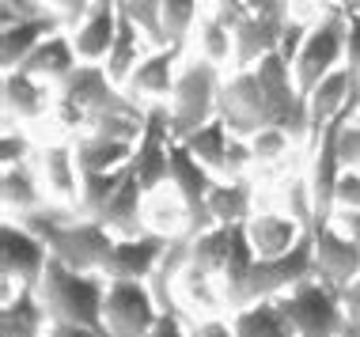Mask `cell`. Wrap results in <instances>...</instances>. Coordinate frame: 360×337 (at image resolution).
<instances>
[{
	"label": "cell",
	"instance_id": "obj_1",
	"mask_svg": "<svg viewBox=\"0 0 360 337\" xmlns=\"http://www.w3.org/2000/svg\"><path fill=\"white\" fill-rule=\"evenodd\" d=\"M220 118L231 137H255L262 129H285L292 140L311 137L307 95H300L292 61L281 50L266 53L250 69H236L220 84Z\"/></svg>",
	"mask_w": 360,
	"mask_h": 337
},
{
	"label": "cell",
	"instance_id": "obj_2",
	"mask_svg": "<svg viewBox=\"0 0 360 337\" xmlns=\"http://www.w3.org/2000/svg\"><path fill=\"white\" fill-rule=\"evenodd\" d=\"M19 224L31 227L50 246L53 258H61L72 269H84V273H103L106 262H110L114 243H118V235L103 220H95V216L72 220L61 209H38V213H27Z\"/></svg>",
	"mask_w": 360,
	"mask_h": 337
},
{
	"label": "cell",
	"instance_id": "obj_3",
	"mask_svg": "<svg viewBox=\"0 0 360 337\" xmlns=\"http://www.w3.org/2000/svg\"><path fill=\"white\" fill-rule=\"evenodd\" d=\"M38 300H42L50 322H80L91 330H106L103 322V303H106V284L103 273H84V269L65 265L61 258L50 254L42 281H38Z\"/></svg>",
	"mask_w": 360,
	"mask_h": 337
},
{
	"label": "cell",
	"instance_id": "obj_4",
	"mask_svg": "<svg viewBox=\"0 0 360 337\" xmlns=\"http://www.w3.org/2000/svg\"><path fill=\"white\" fill-rule=\"evenodd\" d=\"M57 114L65 125H87L106 114H129V118H144L141 107L118 91V84L106 76L103 65L84 61L57 84Z\"/></svg>",
	"mask_w": 360,
	"mask_h": 337
},
{
	"label": "cell",
	"instance_id": "obj_5",
	"mask_svg": "<svg viewBox=\"0 0 360 337\" xmlns=\"http://www.w3.org/2000/svg\"><path fill=\"white\" fill-rule=\"evenodd\" d=\"M315 277V231H304L296 239V246L285 250V254H274V258H255L250 273L243 277V284L236 292H228L231 307H250L258 300H274L277 292H288L292 284Z\"/></svg>",
	"mask_w": 360,
	"mask_h": 337
},
{
	"label": "cell",
	"instance_id": "obj_6",
	"mask_svg": "<svg viewBox=\"0 0 360 337\" xmlns=\"http://www.w3.org/2000/svg\"><path fill=\"white\" fill-rule=\"evenodd\" d=\"M220 72L212 61H193L174 76V91H171V137L186 140L193 129H201L205 121H212L220 114Z\"/></svg>",
	"mask_w": 360,
	"mask_h": 337
},
{
	"label": "cell",
	"instance_id": "obj_7",
	"mask_svg": "<svg viewBox=\"0 0 360 337\" xmlns=\"http://www.w3.org/2000/svg\"><path fill=\"white\" fill-rule=\"evenodd\" d=\"M277 303L288 315L296 337H338L349 319L342 292L330 288L326 281H319V277H307V281L292 284L288 296H281Z\"/></svg>",
	"mask_w": 360,
	"mask_h": 337
},
{
	"label": "cell",
	"instance_id": "obj_8",
	"mask_svg": "<svg viewBox=\"0 0 360 337\" xmlns=\"http://www.w3.org/2000/svg\"><path fill=\"white\" fill-rule=\"evenodd\" d=\"M345 34H349V15L342 8H330L307 31L296 61H292V76H296L300 95H311L323 84V76H330L338 69V61L345 57Z\"/></svg>",
	"mask_w": 360,
	"mask_h": 337
},
{
	"label": "cell",
	"instance_id": "obj_9",
	"mask_svg": "<svg viewBox=\"0 0 360 337\" xmlns=\"http://www.w3.org/2000/svg\"><path fill=\"white\" fill-rule=\"evenodd\" d=\"M171 182L179 186L182 209H186V235L198 239L201 231L217 227V220H212V213H209V194H212L217 182L209 178L205 163L174 137H171Z\"/></svg>",
	"mask_w": 360,
	"mask_h": 337
},
{
	"label": "cell",
	"instance_id": "obj_10",
	"mask_svg": "<svg viewBox=\"0 0 360 337\" xmlns=\"http://www.w3.org/2000/svg\"><path fill=\"white\" fill-rule=\"evenodd\" d=\"M155 319H160V303L144 281H106L103 322L110 337H144Z\"/></svg>",
	"mask_w": 360,
	"mask_h": 337
},
{
	"label": "cell",
	"instance_id": "obj_11",
	"mask_svg": "<svg viewBox=\"0 0 360 337\" xmlns=\"http://www.w3.org/2000/svg\"><path fill=\"white\" fill-rule=\"evenodd\" d=\"M0 258H4L8 284L38 288L46 265H50V246H46L27 224L4 220V227H0Z\"/></svg>",
	"mask_w": 360,
	"mask_h": 337
},
{
	"label": "cell",
	"instance_id": "obj_12",
	"mask_svg": "<svg viewBox=\"0 0 360 337\" xmlns=\"http://www.w3.org/2000/svg\"><path fill=\"white\" fill-rule=\"evenodd\" d=\"M133 171H137L141 190L148 194L163 178H171V110L148 107L144 110V133L133 152Z\"/></svg>",
	"mask_w": 360,
	"mask_h": 337
},
{
	"label": "cell",
	"instance_id": "obj_13",
	"mask_svg": "<svg viewBox=\"0 0 360 337\" xmlns=\"http://www.w3.org/2000/svg\"><path fill=\"white\" fill-rule=\"evenodd\" d=\"M315 277L330 288H349L360 277V246L334 224H315Z\"/></svg>",
	"mask_w": 360,
	"mask_h": 337
},
{
	"label": "cell",
	"instance_id": "obj_14",
	"mask_svg": "<svg viewBox=\"0 0 360 337\" xmlns=\"http://www.w3.org/2000/svg\"><path fill=\"white\" fill-rule=\"evenodd\" d=\"M167 243L171 239L155 235V231H144L137 239H118L110 250V262H106L103 277H110V281H144V277L155 273Z\"/></svg>",
	"mask_w": 360,
	"mask_h": 337
},
{
	"label": "cell",
	"instance_id": "obj_15",
	"mask_svg": "<svg viewBox=\"0 0 360 337\" xmlns=\"http://www.w3.org/2000/svg\"><path fill=\"white\" fill-rule=\"evenodd\" d=\"M292 27V15H258L250 12L243 23L231 31V38H236V69H250V65H258L266 53L281 50V38H285V31Z\"/></svg>",
	"mask_w": 360,
	"mask_h": 337
},
{
	"label": "cell",
	"instance_id": "obj_16",
	"mask_svg": "<svg viewBox=\"0 0 360 337\" xmlns=\"http://www.w3.org/2000/svg\"><path fill=\"white\" fill-rule=\"evenodd\" d=\"M118 34V0H95L91 12L84 15V23L72 31V46L80 53V61H106Z\"/></svg>",
	"mask_w": 360,
	"mask_h": 337
},
{
	"label": "cell",
	"instance_id": "obj_17",
	"mask_svg": "<svg viewBox=\"0 0 360 337\" xmlns=\"http://www.w3.org/2000/svg\"><path fill=\"white\" fill-rule=\"evenodd\" d=\"M236 227L239 224H217V227L201 231V235L193 239L190 243V262H186L190 281L205 284L212 273H224L228 254H231V243H236Z\"/></svg>",
	"mask_w": 360,
	"mask_h": 337
},
{
	"label": "cell",
	"instance_id": "obj_18",
	"mask_svg": "<svg viewBox=\"0 0 360 337\" xmlns=\"http://www.w3.org/2000/svg\"><path fill=\"white\" fill-rule=\"evenodd\" d=\"M141 194H144V190H141L137 171H133V163H129L122 186L114 190V197L106 201V209H103L95 220H103V224L110 227L118 239H137V235H144V227H141Z\"/></svg>",
	"mask_w": 360,
	"mask_h": 337
},
{
	"label": "cell",
	"instance_id": "obj_19",
	"mask_svg": "<svg viewBox=\"0 0 360 337\" xmlns=\"http://www.w3.org/2000/svg\"><path fill=\"white\" fill-rule=\"evenodd\" d=\"M72 148H76V167H80V175H99V171L125 167V163L133 159V152H137V144L87 129L84 137L72 144Z\"/></svg>",
	"mask_w": 360,
	"mask_h": 337
},
{
	"label": "cell",
	"instance_id": "obj_20",
	"mask_svg": "<svg viewBox=\"0 0 360 337\" xmlns=\"http://www.w3.org/2000/svg\"><path fill=\"white\" fill-rule=\"evenodd\" d=\"M61 19L57 15H46V19H15V23H4V34H0V61H4V72L19 69L27 57L34 53V46L42 38H50Z\"/></svg>",
	"mask_w": 360,
	"mask_h": 337
},
{
	"label": "cell",
	"instance_id": "obj_21",
	"mask_svg": "<svg viewBox=\"0 0 360 337\" xmlns=\"http://www.w3.org/2000/svg\"><path fill=\"white\" fill-rule=\"evenodd\" d=\"M46 103H50V84H46V80H38V76L23 72V69L4 72V110H8V121H12V118H19V121L42 118Z\"/></svg>",
	"mask_w": 360,
	"mask_h": 337
},
{
	"label": "cell",
	"instance_id": "obj_22",
	"mask_svg": "<svg viewBox=\"0 0 360 337\" xmlns=\"http://www.w3.org/2000/svg\"><path fill=\"white\" fill-rule=\"evenodd\" d=\"M76 65H80V53H76L72 38L50 34V38H42V42L34 46V53L27 57L19 69L31 72V76H38V80H46V84H61L65 76L76 69Z\"/></svg>",
	"mask_w": 360,
	"mask_h": 337
},
{
	"label": "cell",
	"instance_id": "obj_23",
	"mask_svg": "<svg viewBox=\"0 0 360 337\" xmlns=\"http://www.w3.org/2000/svg\"><path fill=\"white\" fill-rule=\"evenodd\" d=\"M349 88H353V80H349V69H334L330 76H323V84H319L315 91L307 95L311 137H315V140L323 137V129L338 118V114L349 110Z\"/></svg>",
	"mask_w": 360,
	"mask_h": 337
},
{
	"label": "cell",
	"instance_id": "obj_24",
	"mask_svg": "<svg viewBox=\"0 0 360 337\" xmlns=\"http://www.w3.org/2000/svg\"><path fill=\"white\" fill-rule=\"evenodd\" d=\"M304 224L300 220H288V216H277V213H262V216H250L247 220V235H250V246H255L258 258H274V254H285V250L296 246V239L304 235Z\"/></svg>",
	"mask_w": 360,
	"mask_h": 337
},
{
	"label": "cell",
	"instance_id": "obj_25",
	"mask_svg": "<svg viewBox=\"0 0 360 337\" xmlns=\"http://www.w3.org/2000/svg\"><path fill=\"white\" fill-rule=\"evenodd\" d=\"M137 65H141V27L133 23V15L125 12V4L118 0V34H114V46L106 53L103 69L114 84H125Z\"/></svg>",
	"mask_w": 360,
	"mask_h": 337
},
{
	"label": "cell",
	"instance_id": "obj_26",
	"mask_svg": "<svg viewBox=\"0 0 360 337\" xmlns=\"http://www.w3.org/2000/svg\"><path fill=\"white\" fill-rule=\"evenodd\" d=\"M46 319L50 315H46L34 288H19V296H12L0 311V330H4V337H42Z\"/></svg>",
	"mask_w": 360,
	"mask_h": 337
},
{
	"label": "cell",
	"instance_id": "obj_27",
	"mask_svg": "<svg viewBox=\"0 0 360 337\" xmlns=\"http://www.w3.org/2000/svg\"><path fill=\"white\" fill-rule=\"evenodd\" d=\"M231 326H236V337H296L277 300H258L250 307H239Z\"/></svg>",
	"mask_w": 360,
	"mask_h": 337
},
{
	"label": "cell",
	"instance_id": "obj_28",
	"mask_svg": "<svg viewBox=\"0 0 360 337\" xmlns=\"http://www.w3.org/2000/svg\"><path fill=\"white\" fill-rule=\"evenodd\" d=\"M186 148L198 156L201 163H205L209 171H228V144H231V129H228V121L220 118H212V121H205L201 129H193L186 140Z\"/></svg>",
	"mask_w": 360,
	"mask_h": 337
},
{
	"label": "cell",
	"instance_id": "obj_29",
	"mask_svg": "<svg viewBox=\"0 0 360 337\" xmlns=\"http://www.w3.org/2000/svg\"><path fill=\"white\" fill-rule=\"evenodd\" d=\"M0 194H4V209L12 216L23 220L27 213H38L42 209V194H38V182L34 175L15 163V167H4V178H0Z\"/></svg>",
	"mask_w": 360,
	"mask_h": 337
},
{
	"label": "cell",
	"instance_id": "obj_30",
	"mask_svg": "<svg viewBox=\"0 0 360 337\" xmlns=\"http://www.w3.org/2000/svg\"><path fill=\"white\" fill-rule=\"evenodd\" d=\"M174 46L163 53H152L144 57L137 69L129 72V91H141V95H155V99H171L174 91V80H171V61H174Z\"/></svg>",
	"mask_w": 360,
	"mask_h": 337
},
{
	"label": "cell",
	"instance_id": "obj_31",
	"mask_svg": "<svg viewBox=\"0 0 360 337\" xmlns=\"http://www.w3.org/2000/svg\"><path fill=\"white\" fill-rule=\"evenodd\" d=\"M42 175L53 194L80 197V167H76V148H69V144H53L42 152Z\"/></svg>",
	"mask_w": 360,
	"mask_h": 337
},
{
	"label": "cell",
	"instance_id": "obj_32",
	"mask_svg": "<svg viewBox=\"0 0 360 337\" xmlns=\"http://www.w3.org/2000/svg\"><path fill=\"white\" fill-rule=\"evenodd\" d=\"M209 213L217 224H247L250 220V186L243 178L217 182L209 194Z\"/></svg>",
	"mask_w": 360,
	"mask_h": 337
},
{
	"label": "cell",
	"instance_id": "obj_33",
	"mask_svg": "<svg viewBox=\"0 0 360 337\" xmlns=\"http://www.w3.org/2000/svg\"><path fill=\"white\" fill-rule=\"evenodd\" d=\"M133 163V159H129ZM129 163L118 171H99V175H80V213L84 216H99L106 209V201L114 197V190L122 186L125 171H129Z\"/></svg>",
	"mask_w": 360,
	"mask_h": 337
},
{
	"label": "cell",
	"instance_id": "obj_34",
	"mask_svg": "<svg viewBox=\"0 0 360 337\" xmlns=\"http://www.w3.org/2000/svg\"><path fill=\"white\" fill-rule=\"evenodd\" d=\"M125 12L133 15V23L141 27L144 38H152L155 46H167V27H163V0H122Z\"/></svg>",
	"mask_w": 360,
	"mask_h": 337
},
{
	"label": "cell",
	"instance_id": "obj_35",
	"mask_svg": "<svg viewBox=\"0 0 360 337\" xmlns=\"http://www.w3.org/2000/svg\"><path fill=\"white\" fill-rule=\"evenodd\" d=\"M201 53H205V61H212V65H224V61L236 57V38H231V31L217 15H209L205 23H201Z\"/></svg>",
	"mask_w": 360,
	"mask_h": 337
},
{
	"label": "cell",
	"instance_id": "obj_36",
	"mask_svg": "<svg viewBox=\"0 0 360 337\" xmlns=\"http://www.w3.org/2000/svg\"><path fill=\"white\" fill-rule=\"evenodd\" d=\"M345 69H349V80H353V88H349V121L356 118L360 110V12L349 15V34H345Z\"/></svg>",
	"mask_w": 360,
	"mask_h": 337
},
{
	"label": "cell",
	"instance_id": "obj_37",
	"mask_svg": "<svg viewBox=\"0 0 360 337\" xmlns=\"http://www.w3.org/2000/svg\"><path fill=\"white\" fill-rule=\"evenodd\" d=\"M193 15H198V0H163V27H167V42L174 50L190 34Z\"/></svg>",
	"mask_w": 360,
	"mask_h": 337
},
{
	"label": "cell",
	"instance_id": "obj_38",
	"mask_svg": "<svg viewBox=\"0 0 360 337\" xmlns=\"http://www.w3.org/2000/svg\"><path fill=\"white\" fill-rule=\"evenodd\" d=\"M288 133L285 129H262V133H255L250 137V152H255V159H281L285 156V148H288Z\"/></svg>",
	"mask_w": 360,
	"mask_h": 337
},
{
	"label": "cell",
	"instance_id": "obj_39",
	"mask_svg": "<svg viewBox=\"0 0 360 337\" xmlns=\"http://www.w3.org/2000/svg\"><path fill=\"white\" fill-rule=\"evenodd\" d=\"M334 209H360V171L356 167H345L342 178H338Z\"/></svg>",
	"mask_w": 360,
	"mask_h": 337
},
{
	"label": "cell",
	"instance_id": "obj_40",
	"mask_svg": "<svg viewBox=\"0 0 360 337\" xmlns=\"http://www.w3.org/2000/svg\"><path fill=\"white\" fill-rule=\"evenodd\" d=\"M42 4L50 8V12L61 19V23H76V27H80V23H84V15L91 12L95 0H42Z\"/></svg>",
	"mask_w": 360,
	"mask_h": 337
},
{
	"label": "cell",
	"instance_id": "obj_41",
	"mask_svg": "<svg viewBox=\"0 0 360 337\" xmlns=\"http://www.w3.org/2000/svg\"><path fill=\"white\" fill-rule=\"evenodd\" d=\"M31 152V144H27L23 133H15L12 125L4 129V144H0V156H4V167H15V163H23V156Z\"/></svg>",
	"mask_w": 360,
	"mask_h": 337
},
{
	"label": "cell",
	"instance_id": "obj_42",
	"mask_svg": "<svg viewBox=\"0 0 360 337\" xmlns=\"http://www.w3.org/2000/svg\"><path fill=\"white\" fill-rule=\"evenodd\" d=\"M338 148H342V163H345V167H356L360 171V125L356 121H345Z\"/></svg>",
	"mask_w": 360,
	"mask_h": 337
},
{
	"label": "cell",
	"instance_id": "obj_43",
	"mask_svg": "<svg viewBox=\"0 0 360 337\" xmlns=\"http://www.w3.org/2000/svg\"><path fill=\"white\" fill-rule=\"evenodd\" d=\"M247 15H250L247 0H217V19L228 27V31H236V27H239Z\"/></svg>",
	"mask_w": 360,
	"mask_h": 337
},
{
	"label": "cell",
	"instance_id": "obj_44",
	"mask_svg": "<svg viewBox=\"0 0 360 337\" xmlns=\"http://www.w3.org/2000/svg\"><path fill=\"white\" fill-rule=\"evenodd\" d=\"M144 337H193V333L182 330V322H179L174 311H160V319H155V326Z\"/></svg>",
	"mask_w": 360,
	"mask_h": 337
},
{
	"label": "cell",
	"instance_id": "obj_45",
	"mask_svg": "<svg viewBox=\"0 0 360 337\" xmlns=\"http://www.w3.org/2000/svg\"><path fill=\"white\" fill-rule=\"evenodd\" d=\"M50 337H110V330H91L80 322H50Z\"/></svg>",
	"mask_w": 360,
	"mask_h": 337
},
{
	"label": "cell",
	"instance_id": "obj_46",
	"mask_svg": "<svg viewBox=\"0 0 360 337\" xmlns=\"http://www.w3.org/2000/svg\"><path fill=\"white\" fill-rule=\"evenodd\" d=\"M247 159H255V152H250V140H247V137H231V144H228V171L236 175V171H239Z\"/></svg>",
	"mask_w": 360,
	"mask_h": 337
},
{
	"label": "cell",
	"instance_id": "obj_47",
	"mask_svg": "<svg viewBox=\"0 0 360 337\" xmlns=\"http://www.w3.org/2000/svg\"><path fill=\"white\" fill-rule=\"evenodd\" d=\"M190 333L193 337H236V326H228V322H220V319H209V322H198Z\"/></svg>",
	"mask_w": 360,
	"mask_h": 337
},
{
	"label": "cell",
	"instance_id": "obj_48",
	"mask_svg": "<svg viewBox=\"0 0 360 337\" xmlns=\"http://www.w3.org/2000/svg\"><path fill=\"white\" fill-rule=\"evenodd\" d=\"M247 8L250 12H258V15H292L288 12V0H247Z\"/></svg>",
	"mask_w": 360,
	"mask_h": 337
},
{
	"label": "cell",
	"instance_id": "obj_49",
	"mask_svg": "<svg viewBox=\"0 0 360 337\" xmlns=\"http://www.w3.org/2000/svg\"><path fill=\"white\" fill-rule=\"evenodd\" d=\"M342 303H345V315L349 319H360V277L349 288H342Z\"/></svg>",
	"mask_w": 360,
	"mask_h": 337
},
{
	"label": "cell",
	"instance_id": "obj_50",
	"mask_svg": "<svg viewBox=\"0 0 360 337\" xmlns=\"http://www.w3.org/2000/svg\"><path fill=\"white\" fill-rule=\"evenodd\" d=\"M342 227H345V235L360 246V209H342Z\"/></svg>",
	"mask_w": 360,
	"mask_h": 337
},
{
	"label": "cell",
	"instance_id": "obj_51",
	"mask_svg": "<svg viewBox=\"0 0 360 337\" xmlns=\"http://www.w3.org/2000/svg\"><path fill=\"white\" fill-rule=\"evenodd\" d=\"M338 337H360V319H345V326H342Z\"/></svg>",
	"mask_w": 360,
	"mask_h": 337
},
{
	"label": "cell",
	"instance_id": "obj_52",
	"mask_svg": "<svg viewBox=\"0 0 360 337\" xmlns=\"http://www.w3.org/2000/svg\"><path fill=\"white\" fill-rule=\"evenodd\" d=\"M334 8H342L345 15H356L360 12V0H334Z\"/></svg>",
	"mask_w": 360,
	"mask_h": 337
},
{
	"label": "cell",
	"instance_id": "obj_53",
	"mask_svg": "<svg viewBox=\"0 0 360 337\" xmlns=\"http://www.w3.org/2000/svg\"><path fill=\"white\" fill-rule=\"evenodd\" d=\"M353 121H356V125H360V110H356V118H353Z\"/></svg>",
	"mask_w": 360,
	"mask_h": 337
}]
</instances>
